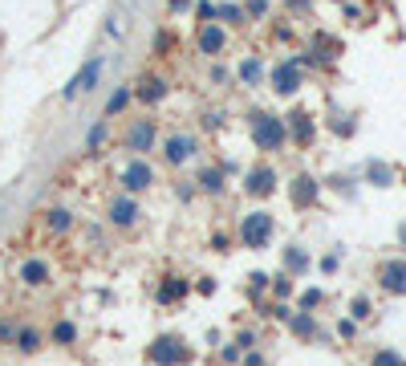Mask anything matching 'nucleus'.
<instances>
[{"label":"nucleus","mask_w":406,"mask_h":366,"mask_svg":"<svg viewBox=\"0 0 406 366\" xmlns=\"http://www.w3.org/2000/svg\"><path fill=\"white\" fill-rule=\"evenodd\" d=\"M240 240L248 249H264V244L273 240V216H268V212H248L240 224Z\"/></svg>","instance_id":"nucleus-4"},{"label":"nucleus","mask_w":406,"mask_h":366,"mask_svg":"<svg viewBox=\"0 0 406 366\" xmlns=\"http://www.w3.org/2000/svg\"><path fill=\"white\" fill-rule=\"evenodd\" d=\"M292 333H301V338H317V321H313V314H292Z\"/></svg>","instance_id":"nucleus-18"},{"label":"nucleus","mask_w":406,"mask_h":366,"mask_svg":"<svg viewBox=\"0 0 406 366\" xmlns=\"http://www.w3.org/2000/svg\"><path fill=\"white\" fill-rule=\"evenodd\" d=\"M321 301H325V293H321V289H305V293H301V314H309V309H317Z\"/></svg>","instance_id":"nucleus-24"},{"label":"nucleus","mask_w":406,"mask_h":366,"mask_svg":"<svg viewBox=\"0 0 406 366\" xmlns=\"http://www.w3.org/2000/svg\"><path fill=\"white\" fill-rule=\"evenodd\" d=\"M162 94H167L162 82H143V102H155V98H162Z\"/></svg>","instance_id":"nucleus-27"},{"label":"nucleus","mask_w":406,"mask_h":366,"mask_svg":"<svg viewBox=\"0 0 406 366\" xmlns=\"http://www.w3.org/2000/svg\"><path fill=\"white\" fill-rule=\"evenodd\" d=\"M138 220V203L134 200H114L110 203V224H118V228H130Z\"/></svg>","instance_id":"nucleus-12"},{"label":"nucleus","mask_w":406,"mask_h":366,"mask_svg":"<svg viewBox=\"0 0 406 366\" xmlns=\"http://www.w3.org/2000/svg\"><path fill=\"white\" fill-rule=\"evenodd\" d=\"M146 358H150L155 366H179V362H187V358H191V350L183 346L175 333H162V338H155V342H150Z\"/></svg>","instance_id":"nucleus-3"},{"label":"nucleus","mask_w":406,"mask_h":366,"mask_svg":"<svg viewBox=\"0 0 406 366\" xmlns=\"http://www.w3.org/2000/svg\"><path fill=\"white\" fill-rule=\"evenodd\" d=\"M374 277H378V289H382V293L406 297V256H386V261H378Z\"/></svg>","instance_id":"nucleus-2"},{"label":"nucleus","mask_w":406,"mask_h":366,"mask_svg":"<svg viewBox=\"0 0 406 366\" xmlns=\"http://www.w3.org/2000/svg\"><path fill=\"white\" fill-rule=\"evenodd\" d=\"M102 138H106V122H102V126H94V131H90V147H102Z\"/></svg>","instance_id":"nucleus-33"},{"label":"nucleus","mask_w":406,"mask_h":366,"mask_svg":"<svg viewBox=\"0 0 406 366\" xmlns=\"http://www.w3.org/2000/svg\"><path fill=\"white\" fill-rule=\"evenodd\" d=\"M199 183H203L208 191H224V171H220V167H208V171L199 175Z\"/></svg>","instance_id":"nucleus-21"},{"label":"nucleus","mask_w":406,"mask_h":366,"mask_svg":"<svg viewBox=\"0 0 406 366\" xmlns=\"http://www.w3.org/2000/svg\"><path fill=\"white\" fill-rule=\"evenodd\" d=\"M350 317H354V321H366V317H374L370 297H354V301H350Z\"/></svg>","instance_id":"nucleus-22"},{"label":"nucleus","mask_w":406,"mask_h":366,"mask_svg":"<svg viewBox=\"0 0 406 366\" xmlns=\"http://www.w3.org/2000/svg\"><path fill=\"white\" fill-rule=\"evenodd\" d=\"M195 155V138H187V134H175L171 143H167V159L171 163H183V159H191Z\"/></svg>","instance_id":"nucleus-13"},{"label":"nucleus","mask_w":406,"mask_h":366,"mask_svg":"<svg viewBox=\"0 0 406 366\" xmlns=\"http://www.w3.org/2000/svg\"><path fill=\"white\" fill-rule=\"evenodd\" d=\"M122 183H126L130 191H146V187L155 183V167L143 163V159H134V163H126V171H122Z\"/></svg>","instance_id":"nucleus-7"},{"label":"nucleus","mask_w":406,"mask_h":366,"mask_svg":"<svg viewBox=\"0 0 406 366\" xmlns=\"http://www.w3.org/2000/svg\"><path fill=\"white\" fill-rule=\"evenodd\" d=\"M102 66H106V61H102V57H94V61H90V66L81 69V73L73 78V82L65 85V98H78L81 90H94V85H97V73H102Z\"/></svg>","instance_id":"nucleus-10"},{"label":"nucleus","mask_w":406,"mask_h":366,"mask_svg":"<svg viewBox=\"0 0 406 366\" xmlns=\"http://www.w3.org/2000/svg\"><path fill=\"white\" fill-rule=\"evenodd\" d=\"M53 338H57V342H73V338H78V330H73L69 321H61V326L53 330Z\"/></svg>","instance_id":"nucleus-29"},{"label":"nucleus","mask_w":406,"mask_h":366,"mask_svg":"<svg viewBox=\"0 0 406 366\" xmlns=\"http://www.w3.org/2000/svg\"><path fill=\"white\" fill-rule=\"evenodd\" d=\"M199 49H203V53H220V49H224V29H220V25H208V29L199 33Z\"/></svg>","instance_id":"nucleus-17"},{"label":"nucleus","mask_w":406,"mask_h":366,"mask_svg":"<svg viewBox=\"0 0 406 366\" xmlns=\"http://www.w3.org/2000/svg\"><path fill=\"white\" fill-rule=\"evenodd\" d=\"M370 366H406V358L398 354V350H374Z\"/></svg>","instance_id":"nucleus-20"},{"label":"nucleus","mask_w":406,"mask_h":366,"mask_svg":"<svg viewBox=\"0 0 406 366\" xmlns=\"http://www.w3.org/2000/svg\"><path fill=\"white\" fill-rule=\"evenodd\" d=\"M240 78H244V82H256V78H260V61H244Z\"/></svg>","instance_id":"nucleus-30"},{"label":"nucleus","mask_w":406,"mask_h":366,"mask_svg":"<svg viewBox=\"0 0 406 366\" xmlns=\"http://www.w3.org/2000/svg\"><path fill=\"white\" fill-rule=\"evenodd\" d=\"M49 228H53V232H65V228H69V212H61V208L49 212Z\"/></svg>","instance_id":"nucleus-26"},{"label":"nucleus","mask_w":406,"mask_h":366,"mask_svg":"<svg viewBox=\"0 0 406 366\" xmlns=\"http://www.w3.org/2000/svg\"><path fill=\"white\" fill-rule=\"evenodd\" d=\"M248 289H252V293H264V285H268V277H264V273H252V277H248Z\"/></svg>","instance_id":"nucleus-32"},{"label":"nucleus","mask_w":406,"mask_h":366,"mask_svg":"<svg viewBox=\"0 0 406 366\" xmlns=\"http://www.w3.org/2000/svg\"><path fill=\"white\" fill-rule=\"evenodd\" d=\"M297 69H301L297 66V57L273 69V90L276 94H297V90H301V73H297Z\"/></svg>","instance_id":"nucleus-6"},{"label":"nucleus","mask_w":406,"mask_h":366,"mask_svg":"<svg viewBox=\"0 0 406 366\" xmlns=\"http://www.w3.org/2000/svg\"><path fill=\"white\" fill-rule=\"evenodd\" d=\"M16 346L25 350V354L41 350V333H37V330H20V333H16Z\"/></svg>","instance_id":"nucleus-23"},{"label":"nucleus","mask_w":406,"mask_h":366,"mask_svg":"<svg viewBox=\"0 0 406 366\" xmlns=\"http://www.w3.org/2000/svg\"><path fill=\"white\" fill-rule=\"evenodd\" d=\"M366 179H370L374 187H390V183H394V171H390L386 163H378V159H370V163H366Z\"/></svg>","instance_id":"nucleus-16"},{"label":"nucleus","mask_w":406,"mask_h":366,"mask_svg":"<svg viewBox=\"0 0 406 366\" xmlns=\"http://www.w3.org/2000/svg\"><path fill=\"white\" fill-rule=\"evenodd\" d=\"M126 143H130V150H146L150 143H155V122H150V118H146V122H138V126L130 131Z\"/></svg>","instance_id":"nucleus-14"},{"label":"nucleus","mask_w":406,"mask_h":366,"mask_svg":"<svg viewBox=\"0 0 406 366\" xmlns=\"http://www.w3.org/2000/svg\"><path fill=\"white\" fill-rule=\"evenodd\" d=\"M187 289H191V285L183 281V277H167V281L159 285V293H155V301H159V305H171V301L187 297Z\"/></svg>","instance_id":"nucleus-11"},{"label":"nucleus","mask_w":406,"mask_h":366,"mask_svg":"<svg viewBox=\"0 0 406 366\" xmlns=\"http://www.w3.org/2000/svg\"><path fill=\"white\" fill-rule=\"evenodd\" d=\"M289 196H292V208H313L317 196H321V183L313 179V175H297L289 187Z\"/></svg>","instance_id":"nucleus-5"},{"label":"nucleus","mask_w":406,"mask_h":366,"mask_svg":"<svg viewBox=\"0 0 406 366\" xmlns=\"http://www.w3.org/2000/svg\"><path fill=\"white\" fill-rule=\"evenodd\" d=\"M285 126H289V134L301 143V147H309V143H313V134H317V126H313V114H305V110H292V114L285 118Z\"/></svg>","instance_id":"nucleus-8"},{"label":"nucleus","mask_w":406,"mask_h":366,"mask_svg":"<svg viewBox=\"0 0 406 366\" xmlns=\"http://www.w3.org/2000/svg\"><path fill=\"white\" fill-rule=\"evenodd\" d=\"M273 293H276V297H292V277H289V273H280V277L273 281Z\"/></svg>","instance_id":"nucleus-25"},{"label":"nucleus","mask_w":406,"mask_h":366,"mask_svg":"<svg viewBox=\"0 0 406 366\" xmlns=\"http://www.w3.org/2000/svg\"><path fill=\"white\" fill-rule=\"evenodd\" d=\"M289 138V126L285 118H273V114H252V143L260 150H280Z\"/></svg>","instance_id":"nucleus-1"},{"label":"nucleus","mask_w":406,"mask_h":366,"mask_svg":"<svg viewBox=\"0 0 406 366\" xmlns=\"http://www.w3.org/2000/svg\"><path fill=\"white\" fill-rule=\"evenodd\" d=\"M20 281L45 285L49 281V265H45V261H25V265H20Z\"/></svg>","instance_id":"nucleus-15"},{"label":"nucleus","mask_w":406,"mask_h":366,"mask_svg":"<svg viewBox=\"0 0 406 366\" xmlns=\"http://www.w3.org/2000/svg\"><path fill=\"white\" fill-rule=\"evenodd\" d=\"M285 268H289V273H305V268H309V252L285 249Z\"/></svg>","instance_id":"nucleus-19"},{"label":"nucleus","mask_w":406,"mask_h":366,"mask_svg":"<svg viewBox=\"0 0 406 366\" xmlns=\"http://www.w3.org/2000/svg\"><path fill=\"white\" fill-rule=\"evenodd\" d=\"M398 244H402V249H406V220H402V224H398Z\"/></svg>","instance_id":"nucleus-34"},{"label":"nucleus","mask_w":406,"mask_h":366,"mask_svg":"<svg viewBox=\"0 0 406 366\" xmlns=\"http://www.w3.org/2000/svg\"><path fill=\"white\" fill-rule=\"evenodd\" d=\"M244 187H248V196H273L276 191V171L273 167H256V171H248Z\"/></svg>","instance_id":"nucleus-9"},{"label":"nucleus","mask_w":406,"mask_h":366,"mask_svg":"<svg viewBox=\"0 0 406 366\" xmlns=\"http://www.w3.org/2000/svg\"><path fill=\"white\" fill-rule=\"evenodd\" d=\"M126 102H130V90H118V94L110 98V106H106V114H118V110H122Z\"/></svg>","instance_id":"nucleus-28"},{"label":"nucleus","mask_w":406,"mask_h":366,"mask_svg":"<svg viewBox=\"0 0 406 366\" xmlns=\"http://www.w3.org/2000/svg\"><path fill=\"white\" fill-rule=\"evenodd\" d=\"M338 333H341V338H350V342H354V338H357V321H354V317H345V321H338Z\"/></svg>","instance_id":"nucleus-31"}]
</instances>
